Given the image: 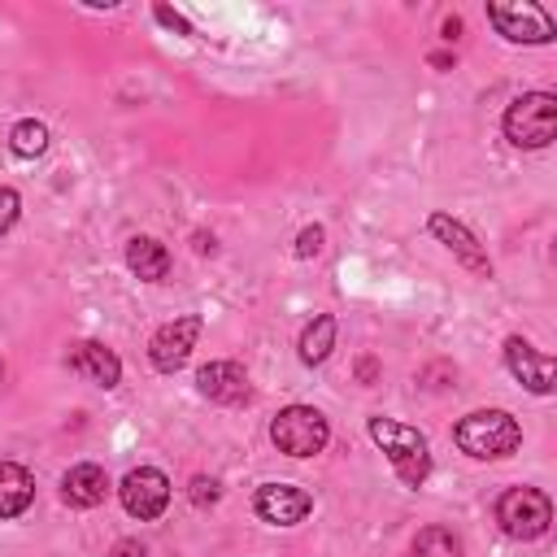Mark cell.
<instances>
[{"label":"cell","instance_id":"11","mask_svg":"<svg viewBox=\"0 0 557 557\" xmlns=\"http://www.w3.org/2000/svg\"><path fill=\"white\" fill-rule=\"evenodd\" d=\"M196 387H200V396H209L218 405H244L252 396L248 374H244L239 361H209V366H200Z\"/></svg>","mask_w":557,"mask_h":557},{"label":"cell","instance_id":"8","mask_svg":"<svg viewBox=\"0 0 557 557\" xmlns=\"http://www.w3.org/2000/svg\"><path fill=\"white\" fill-rule=\"evenodd\" d=\"M252 509L270 527H296V522L309 518L313 496L305 487H292V483H261L257 496H252Z\"/></svg>","mask_w":557,"mask_h":557},{"label":"cell","instance_id":"20","mask_svg":"<svg viewBox=\"0 0 557 557\" xmlns=\"http://www.w3.org/2000/svg\"><path fill=\"white\" fill-rule=\"evenodd\" d=\"M17 213H22L17 191H13V187H0V231H9V226L17 222Z\"/></svg>","mask_w":557,"mask_h":557},{"label":"cell","instance_id":"13","mask_svg":"<svg viewBox=\"0 0 557 557\" xmlns=\"http://www.w3.org/2000/svg\"><path fill=\"white\" fill-rule=\"evenodd\" d=\"M70 370L78 379L96 383V387H117V379H122V361L104 344H96V339H78L70 348Z\"/></svg>","mask_w":557,"mask_h":557},{"label":"cell","instance_id":"19","mask_svg":"<svg viewBox=\"0 0 557 557\" xmlns=\"http://www.w3.org/2000/svg\"><path fill=\"white\" fill-rule=\"evenodd\" d=\"M9 148H13L17 157H44V152H48V126L35 122V117L17 122V126L9 131Z\"/></svg>","mask_w":557,"mask_h":557},{"label":"cell","instance_id":"7","mask_svg":"<svg viewBox=\"0 0 557 557\" xmlns=\"http://www.w3.org/2000/svg\"><path fill=\"white\" fill-rule=\"evenodd\" d=\"M122 505H126V513L131 518H139V522H152V518H161L165 513V505H170V479L161 474V470H152V466H139V470H131L126 479H122Z\"/></svg>","mask_w":557,"mask_h":557},{"label":"cell","instance_id":"3","mask_svg":"<svg viewBox=\"0 0 557 557\" xmlns=\"http://www.w3.org/2000/svg\"><path fill=\"white\" fill-rule=\"evenodd\" d=\"M557 135V96L527 91L505 109V139L513 148H544Z\"/></svg>","mask_w":557,"mask_h":557},{"label":"cell","instance_id":"24","mask_svg":"<svg viewBox=\"0 0 557 557\" xmlns=\"http://www.w3.org/2000/svg\"><path fill=\"white\" fill-rule=\"evenodd\" d=\"M157 17H161L165 26H178V30H187V22H183L178 13H170V9H157Z\"/></svg>","mask_w":557,"mask_h":557},{"label":"cell","instance_id":"9","mask_svg":"<svg viewBox=\"0 0 557 557\" xmlns=\"http://www.w3.org/2000/svg\"><path fill=\"white\" fill-rule=\"evenodd\" d=\"M196 335H200V318H196V313H183V318L165 322V326L148 339V357H152V366L165 370V374H174V370L187 361V352L196 348Z\"/></svg>","mask_w":557,"mask_h":557},{"label":"cell","instance_id":"12","mask_svg":"<svg viewBox=\"0 0 557 557\" xmlns=\"http://www.w3.org/2000/svg\"><path fill=\"white\" fill-rule=\"evenodd\" d=\"M431 235L435 239H444V248L466 265V270H474V274H492V261H487V252L479 248V239L457 222V218H448V213H431Z\"/></svg>","mask_w":557,"mask_h":557},{"label":"cell","instance_id":"23","mask_svg":"<svg viewBox=\"0 0 557 557\" xmlns=\"http://www.w3.org/2000/svg\"><path fill=\"white\" fill-rule=\"evenodd\" d=\"M109 557H144V544L139 540H117Z\"/></svg>","mask_w":557,"mask_h":557},{"label":"cell","instance_id":"15","mask_svg":"<svg viewBox=\"0 0 557 557\" xmlns=\"http://www.w3.org/2000/svg\"><path fill=\"white\" fill-rule=\"evenodd\" d=\"M126 265H131V274H139L144 283H161V278L170 274V252H165L161 239L135 235V239L126 244Z\"/></svg>","mask_w":557,"mask_h":557},{"label":"cell","instance_id":"16","mask_svg":"<svg viewBox=\"0 0 557 557\" xmlns=\"http://www.w3.org/2000/svg\"><path fill=\"white\" fill-rule=\"evenodd\" d=\"M30 500H35V479H30V470L17 466V461H0V518L26 513Z\"/></svg>","mask_w":557,"mask_h":557},{"label":"cell","instance_id":"21","mask_svg":"<svg viewBox=\"0 0 557 557\" xmlns=\"http://www.w3.org/2000/svg\"><path fill=\"white\" fill-rule=\"evenodd\" d=\"M191 500H196V505H213V500H218V479L196 474V479H191Z\"/></svg>","mask_w":557,"mask_h":557},{"label":"cell","instance_id":"17","mask_svg":"<svg viewBox=\"0 0 557 557\" xmlns=\"http://www.w3.org/2000/svg\"><path fill=\"white\" fill-rule=\"evenodd\" d=\"M331 348H335V318L331 313H318L305 326V335H300V361L305 366H318V361H326Z\"/></svg>","mask_w":557,"mask_h":557},{"label":"cell","instance_id":"6","mask_svg":"<svg viewBox=\"0 0 557 557\" xmlns=\"http://www.w3.org/2000/svg\"><path fill=\"white\" fill-rule=\"evenodd\" d=\"M487 17L496 22V30L505 35V39H513V44H548L553 35H557V26H553V17L540 9V4H531V0H496V4H487Z\"/></svg>","mask_w":557,"mask_h":557},{"label":"cell","instance_id":"25","mask_svg":"<svg viewBox=\"0 0 557 557\" xmlns=\"http://www.w3.org/2000/svg\"><path fill=\"white\" fill-rule=\"evenodd\" d=\"M357 374H361V379H366V383H370V379H374V361H370V357H366V361H361V366H357Z\"/></svg>","mask_w":557,"mask_h":557},{"label":"cell","instance_id":"4","mask_svg":"<svg viewBox=\"0 0 557 557\" xmlns=\"http://www.w3.org/2000/svg\"><path fill=\"white\" fill-rule=\"evenodd\" d=\"M270 440H274V448L287 453V457H313V453L326 448L331 426H326V418H322L318 409H309V405H287V409L270 422Z\"/></svg>","mask_w":557,"mask_h":557},{"label":"cell","instance_id":"18","mask_svg":"<svg viewBox=\"0 0 557 557\" xmlns=\"http://www.w3.org/2000/svg\"><path fill=\"white\" fill-rule=\"evenodd\" d=\"M409 557H461V540L448 527H422L413 535Z\"/></svg>","mask_w":557,"mask_h":557},{"label":"cell","instance_id":"2","mask_svg":"<svg viewBox=\"0 0 557 557\" xmlns=\"http://www.w3.org/2000/svg\"><path fill=\"white\" fill-rule=\"evenodd\" d=\"M370 440L387 453V461H392V470H396V479L405 483V487H422L426 483V474H431V453H426V440H422V431H413V426H400V422H392V418H370Z\"/></svg>","mask_w":557,"mask_h":557},{"label":"cell","instance_id":"5","mask_svg":"<svg viewBox=\"0 0 557 557\" xmlns=\"http://www.w3.org/2000/svg\"><path fill=\"white\" fill-rule=\"evenodd\" d=\"M496 522L509 540H540L553 522V500L540 487H509L496 500Z\"/></svg>","mask_w":557,"mask_h":557},{"label":"cell","instance_id":"22","mask_svg":"<svg viewBox=\"0 0 557 557\" xmlns=\"http://www.w3.org/2000/svg\"><path fill=\"white\" fill-rule=\"evenodd\" d=\"M318 248H322V226H305L296 239V257H313Z\"/></svg>","mask_w":557,"mask_h":557},{"label":"cell","instance_id":"14","mask_svg":"<svg viewBox=\"0 0 557 557\" xmlns=\"http://www.w3.org/2000/svg\"><path fill=\"white\" fill-rule=\"evenodd\" d=\"M61 496H65V505H74V509H91V505H100V500L109 496V474H104L100 466L83 461V466H74V470L61 479Z\"/></svg>","mask_w":557,"mask_h":557},{"label":"cell","instance_id":"10","mask_svg":"<svg viewBox=\"0 0 557 557\" xmlns=\"http://www.w3.org/2000/svg\"><path fill=\"white\" fill-rule=\"evenodd\" d=\"M505 366H509V374H513L527 392H535V396H548V392H553V357L535 352L522 335H509V339H505Z\"/></svg>","mask_w":557,"mask_h":557},{"label":"cell","instance_id":"1","mask_svg":"<svg viewBox=\"0 0 557 557\" xmlns=\"http://www.w3.org/2000/svg\"><path fill=\"white\" fill-rule=\"evenodd\" d=\"M518 444H522V426L505 409H474L457 422V448L479 457V461L509 457Z\"/></svg>","mask_w":557,"mask_h":557}]
</instances>
